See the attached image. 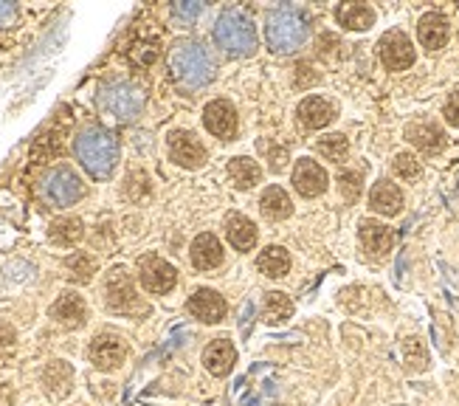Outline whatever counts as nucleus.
<instances>
[{
    "mask_svg": "<svg viewBox=\"0 0 459 406\" xmlns=\"http://www.w3.org/2000/svg\"><path fill=\"white\" fill-rule=\"evenodd\" d=\"M203 124L211 136H218V139H234L237 133V110L232 102H226V100H215V102H209L206 110H203Z\"/></svg>",
    "mask_w": 459,
    "mask_h": 406,
    "instance_id": "obj_13",
    "label": "nucleus"
},
{
    "mask_svg": "<svg viewBox=\"0 0 459 406\" xmlns=\"http://www.w3.org/2000/svg\"><path fill=\"white\" fill-rule=\"evenodd\" d=\"M228 175H232V181H234L237 189H251V187H257L262 170H259V164L254 158L242 155V158H232V164H228Z\"/></svg>",
    "mask_w": 459,
    "mask_h": 406,
    "instance_id": "obj_28",
    "label": "nucleus"
},
{
    "mask_svg": "<svg viewBox=\"0 0 459 406\" xmlns=\"http://www.w3.org/2000/svg\"><path fill=\"white\" fill-rule=\"evenodd\" d=\"M82 235H85V229H82L79 218H59L51 223V229H48V237H51L57 246H76Z\"/></svg>",
    "mask_w": 459,
    "mask_h": 406,
    "instance_id": "obj_29",
    "label": "nucleus"
},
{
    "mask_svg": "<svg viewBox=\"0 0 459 406\" xmlns=\"http://www.w3.org/2000/svg\"><path fill=\"white\" fill-rule=\"evenodd\" d=\"M338 187H341V192H344V198L347 201H355L358 195H360V172H341L338 175Z\"/></svg>",
    "mask_w": 459,
    "mask_h": 406,
    "instance_id": "obj_35",
    "label": "nucleus"
},
{
    "mask_svg": "<svg viewBox=\"0 0 459 406\" xmlns=\"http://www.w3.org/2000/svg\"><path fill=\"white\" fill-rule=\"evenodd\" d=\"M226 237L237 251H251L257 246V226L245 215H228L226 220Z\"/></svg>",
    "mask_w": 459,
    "mask_h": 406,
    "instance_id": "obj_24",
    "label": "nucleus"
},
{
    "mask_svg": "<svg viewBox=\"0 0 459 406\" xmlns=\"http://www.w3.org/2000/svg\"><path fill=\"white\" fill-rule=\"evenodd\" d=\"M265 40L276 54H293L307 40V20L297 9H276L265 20Z\"/></svg>",
    "mask_w": 459,
    "mask_h": 406,
    "instance_id": "obj_3",
    "label": "nucleus"
},
{
    "mask_svg": "<svg viewBox=\"0 0 459 406\" xmlns=\"http://www.w3.org/2000/svg\"><path fill=\"white\" fill-rule=\"evenodd\" d=\"M215 43L232 57H251L257 52V28L249 14L228 9L218 18Z\"/></svg>",
    "mask_w": 459,
    "mask_h": 406,
    "instance_id": "obj_4",
    "label": "nucleus"
},
{
    "mask_svg": "<svg viewBox=\"0 0 459 406\" xmlns=\"http://www.w3.org/2000/svg\"><path fill=\"white\" fill-rule=\"evenodd\" d=\"M51 319H57L62 328H82L88 319V305L79 294L68 291V294H62L54 305H51Z\"/></svg>",
    "mask_w": 459,
    "mask_h": 406,
    "instance_id": "obj_17",
    "label": "nucleus"
},
{
    "mask_svg": "<svg viewBox=\"0 0 459 406\" xmlns=\"http://www.w3.org/2000/svg\"><path fill=\"white\" fill-rule=\"evenodd\" d=\"M203 364H206V370L211 372V376H218V378L228 376V372H232L234 364H237L234 345L228 342V338H215V342H211L206 347V353H203Z\"/></svg>",
    "mask_w": 459,
    "mask_h": 406,
    "instance_id": "obj_18",
    "label": "nucleus"
},
{
    "mask_svg": "<svg viewBox=\"0 0 459 406\" xmlns=\"http://www.w3.org/2000/svg\"><path fill=\"white\" fill-rule=\"evenodd\" d=\"M378 52L389 71H406L408 65H415V45L403 31H386L378 43Z\"/></svg>",
    "mask_w": 459,
    "mask_h": 406,
    "instance_id": "obj_10",
    "label": "nucleus"
},
{
    "mask_svg": "<svg viewBox=\"0 0 459 406\" xmlns=\"http://www.w3.org/2000/svg\"><path fill=\"white\" fill-rule=\"evenodd\" d=\"M369 206L378 215L395 218L400 209H403V192H400V187L384 178V181H378V184L372 187V192H369Z\"/></svg>",
    "mask_w": 459,
    "mask_h": 406,
    "instance_id": "obj_21",
    "label": "nucleus"
},
{
    "mask_svg": "<svg viewBox=\"0 0 459 406\" xmlns=\"http://www.w3.org/2000/svg\"><path fill=\"white\" fill-rule=\"evenodd\" d=\"M403 359L408 364V370H425L429 367V355H425V347L420 338H406L403 342Z\"/></svg>",
    "mask_w": 459,
    "mask_h": 406,
    "instance_id": "obj_33",
    "label": "nucleus"
},
{
    "mask_svg": "<svg viewBox=\"0 0 459 406\" xmlns=\"http://www.w3.org/2000/svg\"><path fill=\"white\" fill-rule=\"evenodd\" d=\"M40 195L43 201L51 206H74L82 195H85V184H82V178L71 167L59 164L43 178Z\"/></svg>",
    "mask_w": 459,
    "mask_h": 406,
    "instance_id": "obj_6",
    "label": "nucleus"
},
{
    "mask_svg": "<svg viewBox=\"0 0 459 406\" xmlns=\"http://www.w3.org/2000/svg\"><path fill=\"white\" fill-rule=\"evenodd\" d=\"M417 35H420V43L429 48V52H439V48L448 43V20H446V14H439V12L423 14L420 26H417Z\"/></svg>",
    "mask_w": 459,
    "mask_h": 406,
    "instance_id": "obj_22",
    "label": "nucleus"
},
{
    "mask_svg": "<svg viewBox=\"0 0 459 406\" xmlns=\"http://www.w3.org/2000/svg\"><path fill=\"white\" fill-rule=\"evenodd\" d=\"M259 206L271 220H285L293 215V201L282 187H268L265 192H262Z\"/></svg>",
    "mask_w": 459,
    "mask_h": 406,
    "instance_id": "obj_25",
    "label": "nucleus"
},
{
    "mask_svg": "<svg viewBox=\"0 0 459 406\" xmlns=\"http://www.w3.org/2000/svg\"><path fill=\"white\" fill-rule=\"evenodd\" d=\"M336 18L344 28L352 31H367L369 26H375V12L367 4H344L336 9Z\"/></svg>",
    "mask_w": 459,
    "mask_h": 406,
    "instance_id": "obj_26",
    "label": "nucleus"
},
{
    "mask_svg": "<svg viewBox=\"0 0 459 406\" xmlns=\"http://www.w3.org/2000/svg\"><path fill=\"white\" fill-rule=\"evenodd\" d=\"M14 20H18V6H14V4H0V28L12 26Z\"/></svg>",
    "mask_w": 459,
    "mask_h": 406,
    "instance_id": "obj_38",
    "label": "nucleus"
},
{
    "mask_svg": "<svg viewBox=\"0 0 459 406\" xmlns=\"http://www.w3.org/2000/svg\"><path fill=\"white\" fill-rule=\"evenodd\" d=\"M99 107L119 122H133L144 110V91L130 79H110L99 91Z\"/></svg>",
    "mask_w": 459,
    "mask_h": 406,
    "instance_id": "obj_5",
    "label": "nucleus"
},
{
    "mask_svg": "<svg viewBox=\"0 0 459 406\" xmlns=\"http://www.w3.org/2000/svg\"><path fill=\"white\" fill-rule=\"evenodd\" d=\"M392 167H395V172L403 178V181H415V178H420V172H423L420 161L412 153H398L395 161H392Z\"/></svg>",
    "mask_w": 459,
    "mask_h": 406,
    "instance_id": "obj_34",
    "label": "nucleus"
},
{
    "mask_svg": "<svg viewBox=\"0 0 459 406\" xmlns=\"http://www.w3.org/2000/svg\"><path fill=\"white\" fill-rule=\"evenodd\" d=\"M446 119H448V124L459 127V88L448 96V102H446Z\"/></svg>",
    "mask_w": 459,
    "mask_h": 406,
    "instance_id": "obj_36",
    "label": "nucleus"
},
{
    "mask_svg": "<svg viewBox=\"0 0 459 406\" xmlns=\"http://www.w3.org/2000/svg\"><path fill=\"white\" fill-rule=\"evenodd\" d=\"M290 316H293V302L285 294H280V291H271L265 297V305H262V319L268 324H282Z\"/></svg>",
    "mask_w": 459,
    "mask_h": 406,
    "instance_id": "obj_30",
    "label": "nucleus"
},
{
    "mask_svg": "<svg viewBox=\"0 0 459 406\" xmlns=\"http://www.w3.org/2000/svg\"><path fill=\"white\" fill-rule=\"evenodd\" d=\"M74 153L79 164L85 167V172L96 178V181H102V178H110L119 164V139L107 127L88 124L76 133Z\"/></svg>",
    "mask_w": 459,
    "mask_h": 406,
    "instance_id": "obj_1",
    "label": "nucleus"
},
{
    "mask_svg": "<svg viewBox=\"0 0 459 406\" xmlns=\"http://www.w3.org/2000/svg\"><path fill=\"white\" fill-rule=\"evenodd\" d=\"M406 139L412 141L417 150L429 153V155H434V153H439L442 147H446V133H442V130L437 124H431V122L408 124L406 127Z\"/></svg>",
    "mask_w": 459,
    "mask_h": 406,
    "instance_id": "obj_23",
    "label": "nucleus"
},
{
    "mask_svg": "<svg viewBox=\"0 0 459 406\" xmlns=\"http://www.w3.org/2000/svg\"><path fill=\"white\" fill-rule=\"evenodd\" d=\"M178 18H184V20H194L201 14V4H175L172 9Z\"/></svg>",
    "mask_w": 459,
    "mask_h": 406,
    "instance_id": "obj_37",
    "label": "nucleus"
},
{
    "mask_svg": "<svg viewBox=\"0 0 459 406\" xmlns=\"http://www.w3.org/2000/svg\"><path fill=\"white\" fill-rule=\"evenodd\" d=\"M186 307H189V314H192L194 319H201V322H206V324L223 322V319H226V311H228L226 299L218 294V291H211V288L194 291V294L189 297V302H186Z\"/></svg>",
    "mask_w": 459,
    "mask_h": 406,
    "instance_id": "obj_14",
    "label": "nucleus"
},
{
    "mask_svg": "<svg viewBox=\"0 0 459 406\" xmlns=\"http://www.w3.org/2000/svg\"><path fill=\"white\" fill-rule=\"evenodd\" d=\"M138 280H141L146 294L161 297V294H170V291L175 288L178 271L163 257L150 254V257H141V263H138Z\"/></svg>",
    "mask_w": 459,
    "mask_h": 406,
    "instance_id": "obj_8",
    "label": "nucleus"
},
{
    "mask_svg": "<svg viewBox=\"0 0 459 406\" xmlns=\"http://www.w3.org/2000/svg\"><path fill=\"white\" fill-rule=\"evenodd\" d=\"M299 124L307 130H321L336 119V107L324 100V96H307V100L299 102L297 107Z\"/></svg>",
    "mask_w": 459,
    "mask_h": 406,
    "instance_id": "obj_16",
    "label": "nucleus"
},
{
    "mask_svg": "<svg viewBox=\"0 0 459 406\" xmlns=\"http://www.w3.org/2000/svg\"><path fill=\"white\" fill-rule=\"evenodd\" d=\"M88 355L99 370H116L127 359V345H124V338H119L116 333H99L91 342Z\"/></svg>",
    "mask_w": 459,
    "mask_h": 406,
    "instance_id": "obj_11",
    "label": "nucleus"
},
{
    "mask_svg": "<svg viewBox=\"0 0 459 406\" xmlns=\"http://www.w3.org/2000/svg\"><path fill=\"white\" fill-rule=\"evenodd\" d=\"M65 268H68L74 283H91V277L96 274V263H93V257H88V254L68 257V259H65Z\"/></svg>",
    "mask_w": 459,
    "mask_h": 406,
    "instance_id": "obj_32",
    "label": "nucleus"
},
{
    "mask_svg": "<svg viewBox=\"0 0 459 406\" xmlns=\"http://www.w3.org/2000/svg\"><path fill=\"white\" fill-rule=\"evenodd\" d=\"M105 302H107L110 311H116V314H144L146 311V305L136 294V285H133V280L127 277L124 268H113L107 274Z\"/></svg>",
    "mask_w": 459,
    "mask_h": 406,
    "instance_id": "obj_7",
    "label": "nucleus"
},
{
    "mask_svg": "<svg viewBox=\"0 0 459 406\" xmlns=\"http://www.w3.org/2000/svg\"><path fill=\"white\" fill-rule=\"evenodd\" d=\"M316 150H319L324 158H330V161H344V158H347V153H350V141H347V136L333 133V136L319 139Z\"/></svg>",
    "mask_w": 459,
    "mask_h": 406,
    "instance_id": "obj_31",
    "label": "nucleus"
},
{
    "mask_svg": "<svg viewBox=\"0 0 459 406\" xmlns=\"http://www.w3.org/2000/svg\"><path fill=\"white\" fill-rule=\"evenodd\" d=\"M170 71L184 88H203L215 79V60L198 40H178L170 48Z\"/></svg>",
    "mask_w": 459,
    "mask_h": 406,
    "instance_id": "obj_2",
    "label": "nucleus"
},
{
    "mask_svg": "<svg viewBox=\"0 0 459 406\" xmlns=\"http://www.w3.org/2000/svg\"><path fill=\"white\" fill-rule=\"evenodd\" d=\"M358 237H360V246H364L367 254L375 259L386 257L392 251V246H395V235H392L389 226L375 223V220H360Z\"/></svg>",
    "mask_w": 459,
    "mask_h": 406,
    "instance_id": "obj_15",
    "label": "nucleus"
},
{
    "mask_svg": "<svg viewBox=\"0 0 459 406\" xmlns=\"http://www.w3.org/2000/svg\"><path fill=\"white\" fill-rule=\"evenodd\" d=\"M189 254H192V266L201 271H211V268L223 266V243L215 235L194 237Z\"/></svg>",
    "mask_w": 459,
    "mask_h": 406,
    "instance_id": "obj_20",
    "label": "nucleus"
},
{
    "mask_svg": "<svg viewBox=\"0 0 459 406\" xmlns=\"http://www.w3.org/2000/svg\"><path fill=\"white\" fill-rule=\"evenodd\" d=\"M330 178H327L324 167L316 164L310 158H299L297 167H293V187L302 195V198H319V195L327 189Z\"/></svg>",
    "mask_w": 459,
    "mask_h": 406,
    "instance_id": "obj_12",
    "label": "nucleus"
},
{
    "mask_svg": "<svg viewBox=\"0 0 459 406\" xmlns=\"http://www.w3.org/2000/svg\"><path fill=\"white\" fill-rule=\"evenodd\" d=\"M170 158L175 164L186 167V170H198L206 164V147L201 139L189 133V130H172L170 133Z\"/></svg>",
    "mask_w": 459,
    "mask_h": 406,
    "instance_id": "obj_9",
    "label": "nucleus"
},
{
    "mask_svg": "<svg viewBox=\"0 0 459 406\" xmlns=\"http://www.w3.org/2000/svg\"><path fill=\"white\" fill-rule=\"evenodd\" d=\"M43 386L54 401H62L74 389V367L68 362H51L43 370Z\"/></svg>",
    "mask_w": 459,
    "mask_h": 406,
    "instance_id": "obj_19",
    "label": "nucleus"
},
{
    "mask_svg": "<svg viewBox=\"0 0 459 406\" xmlns=\"http://www.w3.org/2000/svg\"><path fill=\"white\" fill-rule=\"evenodd\" d=\"M257 268L265 274V277L280 280V277H285V274L290 271V254L282 246H268L265 251L257 257Z\"/></svg>",
    "mask_w": 459,
    "mask_h": 406,
    "instance_id": "obj_27",
    "label": "nucleus"
}]
</instances>
